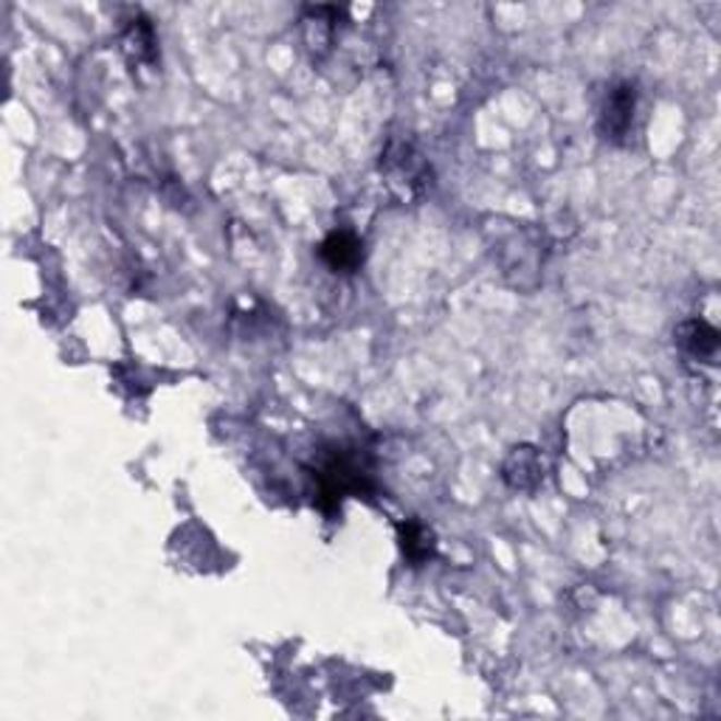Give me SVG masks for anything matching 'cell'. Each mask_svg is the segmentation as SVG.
Here are the masks:
<instances>
[{
    "instance_id": "cell-1",
    "label": "cell",
    "mask_w": 721,
    "mask_h": 721,
    "mask_svg": "<svg viewBox=\"0 0 721 721\" xmlns=\"http://www.w3.org/2000/svg\"><path fill=\"white\" fill-rule=\"evenodd\" d=\"M381 170L389 175V184L401 192L403 198H415L431 186L429 163L408 142H392L381 158Z\"/></svg>"
},
{
    "instance_id": "cell-2",
    "label": "cell",
    "mask_w": 721,
    "mask_h": 721,
    "mask_svg": "<svg viewBox=\"0 0 721 721\" xmlns=\"http://www.w3.org/2000/svg\"><path fill=\"white\" fill-rule=\"evenodd\" d=\"M634 110H637V88L632 82H618L606 94L603 108H600V136L612 144L626 142L634 124Z\"/></svg>"
},
{
    "instance_id": "cell-3",
    "label": "cell",
    "mask_w": 721,
    "mask_h": 721,
    "mask_svg": "<svg viewBox=\"0 0 721 721\" xmlns=\"http://www.w3.org/2000/svg\"><path fill=\"white\" fill-rule=\"evenodd\" d=\"M504 482L516 490H533L545 479V463L533 445H516L502 465Z\"/></svg>"
},
{
    "instance_id": "cell-4",
    "label": "cell",
    "mask_w": 721,
    "mask_h": 721,
    "mask_svg": "<svg viewBox=\"0 0 721 721\" xmlns=\"http://www.w3.org/2000/svg\"><path fill=\"white\" fill-rule=\"evenodd\" d=\"M321 259L327 262V268L335 273H353L364 259V243L355 237L353 232H344V229H335L325 237V243L319 245Z\"/></svg>"
},
{
    "instance_id": "cell-5",
    "label": "cell",
    "mask_w": 721,
    "mask_h": 721,
    "mask_svg": "<svg viewBox=\"0 0 721 721\" xmlns=\"http://www.w3.org/2000/svg\"><path fill=\"white\" fill-rule=\"evenodd\" d=\"M674 339L682 353L696 361H710L719 353V330L705 319H687L674 330Z\"/></svg>"
},
{
    "instance_id": "cell-6",
    "label": "cell",
    "mask_w": 721,
    "mask_h": 721,
    "mask_svg": "<svg viewBox=\"0 0 721 721\" xmlns=\"http://www.w3.org/2000/svg\"><path fill=\"white\" fill-rule=\"evenodd\" d=\"M122 46L133 60L138 62L156 60V32H152L150 21H144V17L130 21L122 35Z\"/></svg>"
},
{
    "instance_id": "cell-7",
    "label": "cell",
    "mask_w": 721,
    "mask_h": 721,
    "mask_svg": "<svg viewBox=\"0 0 721 721\" xmlns=\"http://www.w3.org/2000/svg\"><path fill=\"white\" fill-rule=\"evenodd\" d=\"M401 547L412 564H423L435 555V533L420 522L401 524Z\"/></svg>"
}]
</instances>
